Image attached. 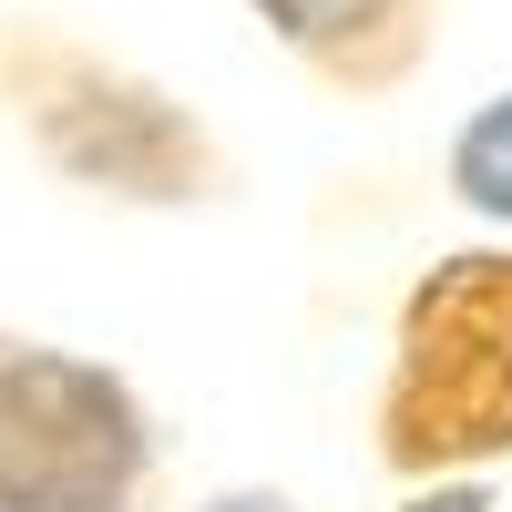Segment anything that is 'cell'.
<instances>
[{
    "mask_svg": "<svg viewBox=\"0 0 512 512\" xmlns=\"http://www.w3.org/2000/svg\"><path fill=\"white\" fill-rule=\"evenodd\" d=\"M154 420L103 359L0 338V512H134Z\"/></svg>",
    "mask_w": 512,
    "mask_h": 512,
    "instance_id": "cell-3",
    "label": "cell"
},
{
    "mask_svg": "<svg viewBox=\"0 0 512 512\" xmlns=\"http://www.w3.org/2000/svg\"><path fill=\"white\" fill-rule=\"evenodd\" d=\"M512 451V256H441L400 297V359L379 390V461L390 472H472Z\"/></svg>",
    "mask_w": 512,
    "mask_h": 512,
    "instance_id": "cell-1",
    "label": "cell"
},
{
    "mask_svg": "<svg viewBox=\"0 0 512 512\" xmlns=\"http://www.w3.org/2000/svg\"><path fill=\"white\" fill-rule=\"evenodd\" d=\"M195 512H297L287 492H216V502H195Z\"/></svg>",
    "mask_w": 512,
    "mask_h": 512,
    "instance_id": "cell-7",
    "label": "cell"
},
{
    "mask_svg": "<svg viewBox=\"0 0 512 512\" xmlns=\"http://www.w3.org/2000/svg\"><path fill=\"white\" fill-rule=\"evenodd\" d=\"M400 512H492V492L482 482H431V492H410Z\"/></svg>",
    "mask_w": 512,
    "mask_h": 512,
    "instance_id": "cell-6",
    "label": "cell"
},
{
    "mask_svg": "<svg viewBox=\"0 0 512 512\" xmlns=\"http://www.w3.org/2000/svg\"><path fill=\"white\" fill-rule=\"evenodd\" d=\"M246 11L349 93H379L431 52V0H246Z\"/></svg>",
    "mask_w": 512,
    "mask_h": 512,
    "instance_id": "cell-4",
    "label": "cell"
},
{
    "mask_svg": "<svg viewBox=\"0 0 512 512\" xmlns=\"http://www.w3.org/2000/svg\"><path fill=\"white\" fill-rule=\"evenodd\" d=\"M451 195L472 205V216H502L512 226V93H492L451 134Z\"/></svg>",
    "mask_w": 512,
    "mask_h": 512,
    "instance_id": "cell-5",
    "label": "cell"
},
{
    "mask_svg": "<svg viewBox=\"0 0 512 512\" xmlns=\"http://www.w3.org/2000/svg\"><path fill=\"white\" fill-rule=\"evenodd\" d=\"M0 72H11V113L31 123V144L52 154L72 185L134 195V205L216 195V144H205V123L175 93L134 82L123 62L82 52V41H52V31H0Z\"/></svg>",
    "mask_w": 512,
    "mask_h": 512,
    "instance_id": "cell-2",
    "label": "cell"
}]
</instances>
